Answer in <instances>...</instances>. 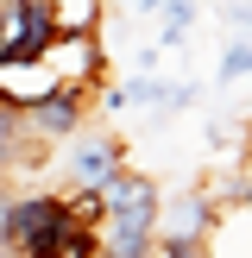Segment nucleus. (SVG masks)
<instances>
[{"label": "nucleus", "instance_id": "nucleus-4", "mask_svg": "<svg viewBox=\"0 0 252 258\" xmlns=\"http://www.w3.org/2000/svg\"><path fill=\"white\" fill-rule=\"evenodd\" d=\"M95 120V101H88V88H50L38 107H25V133L44 139V145H63V139H76L82 126Z\"/></svg>", "mask_w": 252, "mask_h": 258}, {"label": "nucleus", "instance_id": "nucleus-13", "mask_svg": "<svg viewBox=\"0 0 252 258\" xmlns=\"http://www.w3.org/2000/svg\"><path fill=\"white\" fill-rule=\"evenodd\" d=\"M133 7H139V13H158V7H164V0H133Z\"/></svg>", "mask_w": 252, "mask_h": 258}, {"label": "nucleus", "instance_id": "nucleus-12", "mask_svg": "<svg viewBox=\"0 0 252 258\" xmlns=\"http://www.w3.org/2000/svg\"><path fill=\"white\" fill-rule=\"evenodd\" d=\"M13 196H19V189H7V183H0V246H7V214H13Z\"/></svg>", "mask_w": 252, "mask_h": 258}, {"label": "nucleus", "instance_id": "nucleus-7", "mask_svg": "<svg viewBox=\"0 0 252 258\" xmlns=\"http://www.w3.org/2000/svg\"><path fill=\"white\" fill-rule=\"evenodd\" d=\"M164 95H170V82H164V76L151 70V76H133V82L101 88V113H126V107H164Z\"/></svg>", "mask_w": 252, "mask_h": 258}, {"label": "nucleus", "instance_id": "nucleus-2", "mask_svg": "<svg viewBox=\"0 0 252 258\" xmlns=\"http://www.w3.org/2000/svg\"><path fill=\"white\" fill-rule=\"evenodd\" d=\"M57 38L50 0H0V57H44Z\"/></svg>", "mask_w": 252, "mask_h": 258}, {"label": "nucleus", "instance_id": "nucleus-3", "mask_svg": "<svg viewBox=\"0 0 252 258\" xmlns=\"http://www.w3.org/2000/svg\"><path fill=\"white\" fill-rule=\"evenodd\" d=\"M50 76L70 88H101L107 82V44H101V32H57L44 50Z\"/></svg>", "mask_w": 252, "mask_h": 258}, {"label": "nucleus", "instance_id": "nucleus-15", "mask_svg": "<svg viewBox=\"0 0 252 258\" xmlns=\"http://www.w3.org/2000/svg\"><path fill=\"white\" fill-rule=\"evenodd\" d=\"M0 107H7V101H0Z\"/></svg>", "mask_w": 252, "mask_h": 258}, {"label": "nucleus", "instance_id": "nucleus-6", "mask_svg": "<svg viewBox=\"0 0 252 258\" xmlns=\"http://www.w3.org/2000/svg\"><path fill=\"white\" fill-rule=\"evenodd\" d=\"M50 88H63V82L50 76L44 57H0V101H7V107L25 113V107H38Z\"/></svg>", "mask_w": 252, "mask_h": 258}, {"label": "nucleus", "instance_id": "nucleus-11", "mask_svg": "<svg viewBox=\"0 0 252 258\" xmlns=\"http://www.w3.org/2000/svg\"><path fill=\"white\" fill-rule=\"evenodd\" d=\"M221 19L233 25V38H252V0H221Z\"/></svg>", "mask_w": 252, "mask_h": 258}, {"label": "nucleus", "instance_id": "nucleus-8", "mask_svg": "<svg viewBox=\"0 0 252 258\" xmlns=\"http://www.w3.org/2000/svg\"><path fill=\"white\" fill-rule=\"evenodd\" d=\"M196 13H202V0H164V7H158V44L176 50L189 38V25H196Z\"/></svg>", "mask_w": 252, "mask_h": 258}, {"label": "nucleus", "instance_id": "nucleus-10", "mask_svg": "<svg viewBox=\"0 0 252 258\" xmlns=\"http://www.w3.org/2000/svg\"><path fill=\"white\" fill-rule=\"evenodd\" d=\"M57 32H101V0H50Z\"/></svg>", "mask_w": 252, "mask_h": 258}, {"label": "nucleus", "instance_id": "nucleus-5", "mask_svg": "<svg viewBox=\"0 0 252 258\" xmlns=\"http://www.w3.org/2000/svg\"><path fill=\"white\" fill-rule=\"evenodd\" d=\"M214 221H221V208H214L208 183H183L176 196L158 202V233L164 239H196V246H208Z\"/></svg>", "mask_w": 252, "mask_h": 258}, {"label": "nucleus", "instance_id": "nucleus-9", "mask_svg": "<svg viewBox=\"0 0 252 258\" xmlns=\"http://www.w3.org/2000/svg\"><path fill=\"white\" fill-rule=\"evenodd\" d=\"M214 82H221V88H233V82H252V38H227V44H221Z\"/></svg>", "mask_w": 252, "mask_h": 258}, {"label": "nucleus", "instance_id": "nucleus-14", "mask_svg": "<svg viewBox=\"0 0 252 258\" xmlns=\"http://www.w3.org/2000/svg\"><path fill=\"white\" fill-rule=\"evenodd\" d=\"M0 258H19V252H13V246H0Z\"/></svg>", "mask_w": 252, "mask_h": 258}, {"label": "nucleus", "instance_id": "nucleus-1", "mask_svg": "<svg viewBox=\"0 0 252 258\" xmlns=\"http://www.w3.org/2000/svg\"><path fill=\"white\" fill-rule=\"evenodd\" d=\"M120 164H126V139L113 133V126H82L76 139H63L57 170L70 176V189H101Z\"/></svg>", "mask_w": 252, "mask_h": 258}]
</instances>
